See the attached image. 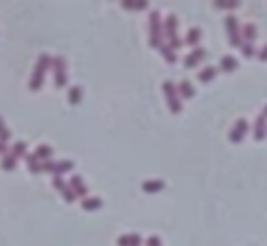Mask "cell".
<instances>
[{
  "label": "cell",
  "instance_id": "1",
  "mask_svg": "<svg viewBox=\"0 0 267 246\" xmlns=\"http://www.w3.org/2000/svg\"><path fill=\"white\" fill-rule=\"evenodd\" d=\"M150 47L159 49L164 45V21H162V14L157 10H152L150 12Z\"/></svg>",
  "mask_w": 267,
  "mask_h": 246
},
{
  "label": "cell",
  "instance_id": "2",
  "mask_svg": "<svg viewBox=\"0 0 267 246\" xmlns=\"http://www.w3.org/2000/svg\"><path fill=\"white\" fill-rule=\"evenodd\" d=\"M47 68H52V56H49V54H42L40 59H38V63H35L33 75H31V80H28V87H31V92H38V89L42 87Z\"/></svg>",
  "mask_w": 267,
  "mask_h": 246
},
{
  "label": "cell",
  "instance_id": "3",
  "mask_svg": "<svg viewBox=\"0 0 267 246\" xmlns=\"http://www.w3.org/2000/svg\"><path fill=\"white\" fill-rule=\"evenodd\" d=\"M164 42L173 49V52L183 45V40L178 38V19H176V14H169V17L164 19Z\"/></svg>",
  "mask_w": 267,
  "mask_h": 246
},
{
  "label": "cell",
  "instance_id": "4",
  "mask_svg": "<svg viewBox=\"0 0 267 246\" xmlns=\"http://www.w3.org/2000/svg\"><path fill=\"white\" fill-rule=\"evenodd\" d=\"M162 92H164V99H166V103H169V110H171L173 115H178V113L183 110V103H181V96H178L176 82L164 80L162 82Z\"/></svg>",
  "mask_w": 267,
  "mask_h": 246
},
{
  "label": "cell",
  "instance_id": "5",
  "mask_svg": "<svg viewBox=\"0 0 267 246\" xmlns=\"http://www.w3.org/2000/svg\"><path fill=\"white\" fill-rule=\"evenodd\" d=\"M225 28H227V40L232 47H241L244 40H241V26H239V19L234 14H227L225 17Z\"/></svg>",
  "mask_w": 267,
  "mask_h": 246
},
{
  "label": "cell",
  "instance_id": "6",
  "mask_svg": "<svg viewBox=\"0 0 267 246\" xmlns=\"http://www.w3.org/2000/svg\"><path fill=\"white\" fill-rule=\"evenodd\" d=\"M52 70H54L56 87H66V85H68V73H66V59H63V56H54V59H52Z\"/></svg>",
  "mask_w": 267,
  "mask_h": 246
},
{
  "label": "cell",
  "instance_id": "7",
  "mask_svg": "<svg viewBox=\"0 0 267 246\" xmlns=\"http://www.w3.org/2000/svg\"><path fill=\"white\" fill-rule=\"evenodd\" d=\"M248 129H251V124H248V120L246 117H239L237 122L232 124V129H230V143H241L244 138H246V134H248Z\"/></svg>",
  "mask_w": 267,
  "mask_h": 246
},
{
  "label": "cell",
  "instance_id": "8",
  "mask_svg": "<svg viewBox=\"0 0 267 246\" xmlns=\"http://www.w3.org/2000/svg\"><path fill=\"white\" fill-rule=\"evenodd\" d=\"M206 54H209V52H206L204 47H195L190 54L185 56V61H183V63H185V68H195V66H199V63L206 59Z\"/></svg>",
  "mask_w": 267,
  "mask_h": 246
},
{
  "label": "cell",
  "instance_id": "9",
  "mask_svg": "<svg viewBox=\"0 0 267 246\" xmlns=\"http://www.w3.org/2000/svg\"><path fill=\"white\" fill-rule=\"evenodd\" d=\"M265 136H267V117L260 113V115L253 120V138L255 141H262Z\"/></svg>",
  "mask_w": 267,
  "mask_h": 246
},
{
  "label": "cell",
  "instance_id": "10",
  "mask_svg": "<svg viewBox=\"0 0 267 246\" xmlns=\"http://www.w3.org/2000/svg\"><path fill=\"white\" fill-rule=\"evenodd\" d=\"M237 68H239V59L232 54H225L218 63V70H225V73H234Z\"/></svg>",
  "mask_w": 267,
  "mask_h": 246
},
{
  "label": "cell",
  "instance_id": "11",
  "mask_svg": "<svg viewBox=\"0 0 267 246\" xmlns=\"http://www.w3.org/2000/svg\"><path fill=\"white\" fill-rule=\"evenodd\" d=\"M216 75H218V68H216V66H204V68L197 73V80L206 85V82H213V80H216Z\"/></svg>",
  "mask_w": 267,
  "mask_h": 246
},
{
  "label": "cell",
  "instance_id": "12",
  "mask_svg": "<svg viewBox=\"0 0 267 246\" xmlns=\"http://www.w3.org/2000/svg\"><path fill=\"white\" fill-rule=\"evenodd\" d=\"M141 234L138 232H129V234H122L120 239H117V246H141Z\"/></svg>",
  "mask_w": 267,
  "mask_h": 246
},
{
  "label": "cell",
  "instance_id": "13",
  "mask_svg": "<svg viewBox=\"0 0 267 246\" xmlns=\"http://www.w3.org/2000/svg\"><path fill=\"white\" fill-rule=\"evenodd\" d=\"M176 87H178V96H181V99H195V87H192L190 80L178 82Z\"/></svg>",
  "mask_w": 267,
  "mask_h": 246
},
{
  "label": "cell",
  "instance_id": "14",
  "mask_svg": "<svg viewBox=\"0 0 267 246\" xmlns=\"http://www.w3.org/2000/svg\"><path fill=\"white\" fill-rule=\"evenodd\" d=\"M199 42H202V28H190L188 35H185V45H190V47H199Z\"/></svg>",
  "mask_w": 267,
  "mask_h": 246
},
{
  "label": "cell",
  "instance_id": "15",
  "mask_svg": "<svg viewBox=\"0 0 267 246\" xmlns=\"http://www.w3.org/2000/svg\"><path fill=\"white\" fill-rule=\"evenodd\" d=\"M70 188H73V192H75L77 197H87V185L82 183V176L70 178Z\"/></svg>",
  "mask_w": 267,
  "mask_h": 246
},
{
  "label": "cell",
  "instance_id": "16",
  "mask_svg": "<svg viewBox=\"0 0 267 246\" xmlns=\"http://www.w3.org/2000/svg\"><path fill=\"white\" fill-rule=\"evenodd\" d=\"M24 159H26V167H28V171H31V174H42V162L35 157V152L26 155Z\"/></svg>",
  "mask_w": 267,
  "mask_h": 246
},
{
  "label": "cell",
  "instance_id": "17",
  "mask_svg": "<svg viewBox=\"0 0 267 246\" xmlns=\"http://www.w3.org/2000/svg\"><path fill=\"white\" fill-rule=\"evenodd\" d=\"M258 38V28L253 24H246V26H241V40L244 42H255Z\"/></svg>",
  "mask_w": 267,
  "mask_h": 246
},
{
  "label": "cell",
  "instance_id": "18",
  "mask_svg": "<svg viewBox=\"0 0 267 246\" xmlns=\"http://www.w3.org/2000/svg\"><path fill=\"white\" fill-rule=\"evenodd\" d=\"M143 192H162L164 190V181H159V178H155V181H143Z\"/></svg>",
  "mask_w": 267,
  "mask_h": 246
},
{
  "label": "cell",
  "instance_id": "19",
  "mask_svg": "<svg viewBox=\"0 0 267 246\" xmlns=\"http://www.w3.org/2000/svg\"><path fill=\"white\" fill-rule=\"evenodd\" d=\"M101 206H103V202L99 197H84L82 199V209H84V211H99Z\"/></svg>",
  "mask_w": 267,
  "mask_h": 246
},
{
  "label": "cell",
  "instance_id": "20",
  "mask_svg": "<svg viewBox=\"0 0 267 246\" xmlns=\"http://www.w3.org/2000/svg\"><path fill=\"white\" fill-rule=\"evenodd\" d=\"M73 159H61V162H56V169H54V176H63L66 171L73 169Z\"/></svg>",
  "mask_w": 267,
  "mask_h": 246
},
{
  "label": "cell",
  "instance_id": "21",
  "mask_svg": "<svg viewBox=\"0 0 267 246\" xmlns=\"http://www.w3.org/2000/svg\"><path fill=\"white\" fill-rule=\"evenodd\" d=\"M10 155H14L17 159L26 157V141H17V143L12 145V150H10Z\"/></svg>",
  "mask_w": 267,
  "mask_h": 246
},
{
  "label": "cell",
  "instance_id": "22",
  "mask_svg": "<svg viewBox=\"0 0 267 246\" xmlns=\"http://www.w3.org/2000/svg\"><path fill=\"white\" fill-rule=\"evenodd\" d=\"M52 155H54V150H52L49 145H38V148H35V157L42 159V162H45V159H52Z\"/></svg>",
  "mask_w": 267,
  "mask_h": 246
},
{
  "label": "cell",
  "instance_id": "23",
  "mask_svg": "<svg viewBox=\"0 0 267 246\" xmlns=\"http://www.w3.org/2000/svg\"><path fill=\"white\" fill-rule=\"evenodd\" d=\"M159 54L164 56V61H166V63H176V52H173V49L169 47L166 42L162 45V47H159Z\"/></svg>",
  "mask_w": 267,
  "mask_h": 246
},
{
  "label": "cell",
  "instance_id": "24",
  "mask_svg": "<svg viewBox=\"0 0 267 246\" xmlns=\"http://www.w3.org/2000/svg\"><path fill=\"white\" fill-rule=\"evenodd\" d=\"M68 101L73 103V106H77V103L82 101V87H70L68 89Z\"/></svg>",
  "mask_w": 267,
  "mask_h": 246
},
{
  "label": "cell",
  "instance_id": "25",
  "mask_svg": "<svg viewBox=\"0 0 267 246\" xmlns=\"http://www.w3.org/2000/svg\"><path fill=\"white\" fill-rule=\"evenodd\" d=\"M258 52H255V42H244L241 45V56L244 59H251V56H255Z\"/></svg>",
  "mask_w": 267,
  "mask_h": 246
},
{
  "label": "cell",
  "instance_id": "26",
  "mask_svg": "<svg viewBox=\"0 0 267 246\" xmlns=\"http://www.w3.org/2000/svg\"><path fill=\"white\" fill-rule=\"evenodd\" d=\"M14 167H17V157H14V155H10V152H7L5 157H3V169H5V171H12Z\"/></svg>",
  "mask_w": 267,
  "mask_h": 246
},
{
  "label": "cell",
  "instance_id": "27",
  "mask_svg": "<svg viewBox=\"0 0 267 246\" xmlns=\"http://www.w3.org/2000/svg\"><path fill=\"white\" fill-rule=\"evenodd\" d=\"M122 7H127V10H145V7H148V3H145V0H141V3H134V0H124Z\"/></svg>",
  "mask_w": 267,
  "mask_h": 246
},
{
  "label": "cell",
  "instance_id": "28",
  "mask_svg": "<svg viewBox=\"0 0 267 246\" xmlns=\"http://www.w3.org/2000/svg\"><path fill=\"white\" fill-rule=\"evenodd\" d=\"M56 169V159H45L42 162V174H54Z\"/></svg>",
  "mask_w": 267,
  "mask_h": 246
},
{
  "label": "cell",
  "instance_id": "29",
  "mask_svg": "<svg viewBox=\"0 0 267 246\" xmlns=\"http://www.w3.org/2000/svg\"><path fill=\"white\" fill-rule=\"evenodd\" d=\"M52 185H54V188H56L59 192H63L66 188H68V185H66V181H63L61 176H54V178H52Z\"/></svg>",
  "mask_w": 267,
  "mask_h": 246
},
{
  "label": "cell",
  "instance_id": "30",
  "mask_svg": "<svg viewBox=\"0 0 267 246\" xmlns=\"http://www.w3.org/2000/svg\"><path fill=\"white\" fill-rule=\"evenodd\" d=\"M213 7H239V3L237 0H216Z\"/></svg>",
  "mask_w": 267,
  "mask_h": 246
},
{
  "label": "cell",
  "instance_id": "31",
  "mask_svg": "<svg viewBox=\"0 0 267 246\" xmlns=\"http://www.w3.org/2000/svg\"><path fill=\"white\" fill-rule=\"evenodd\" d=\"M61 195H63V199H66L68 204H70V202H75V199H77V195H75V192H73V188H70V185H68V188H66V190L61 192Z\"/></svg>",
  "mask_w": 267,
  "mask_h": 246
},
{
  "label": "cell",
  "instance_id": "32",
  "mask_svg": "<svg viewBox=\"0 0 267 246\" xmlns=\"http://www.w3.org/2000/svg\"><path fill=\"white\" fill-rule=\"evenodd\" d=\"M0 138H3V141H10V129H7L5 127V120H3V117H0Z\"/></svg>",
  "mask_w": 267,
  "mask_h": 246
},
{
  "label": "cell",
  "instance_id": "33",
  "mask_svg": "<svg viewBox=\"0 0 267 246\" xmlns=\"http://www.w3.org/2000/svg\"><path fill=\"white\" fill-rule=\"evenodd\" d=\"M148 246H162V239L152 234V237H148Z\"/></svg>",
  "mask_w": 267,
  "mask_h": 246
},
{
  "label": "cell",
  "instance_id": "34",
  "mask_svg": "<svg viewBox=\"0 0 267 246\" xmlns=\"http://www.w3.org/2000/svg\"><path fill=\"white\" fill-rule=\"evenodd\" d=\"M258 59H260L262 63H267V45H265V47L260 49V52H258Z\"/></svg>",
  "mask_w": 267,
  "mask_h": 246
},
{
  "label": "cell",
  "instance_id": "35",
  "mask_svg": "<svg viewBox=\"0 0 267 246\" xmlns=\"http://www.w3.org/2000/svg\"><path fill=\"white\" fill-rule=\"evenodd\" d=\"M262 115H265V117H267V106H265V108H262Z\"/></svg>",
  "mask_w": 267,
  "mask_h": 246
}]
</instances>
